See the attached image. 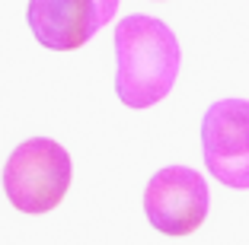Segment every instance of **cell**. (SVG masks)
<instances>
[{
  "label": "cell",
  "mask_w": 249,
  "mask_h": 245,
  "mask_svg": "<svg viewBox=\"0 0 249 245\" xmlns=\"http://www.w3.org/2000/svg\"><path fill=\"white\" fill-rule=\"evenodd\" d=\"M179 42L157 16H124L115 26V93L128 108H150L179 77Z\"/></svg>",
  "instance_id": "cell-1"
},
{
  "label": "cell",
  "mask_w": 249,
  "mask_h": 245,
  "mask_svg": "<svg viewBox=\"0 0 249 245\" xmlns=\"http://www.w3.org/2000/svg\"><path fill=\"white\" fill-rule=\"evenodd\" d=\"M71 188V156L58 140L32 137L10 153L3 166L7 201L22 213H48Z\"/></svg>",
  "instance_id": "cell-2"
},
{
  "label": "cell",
  "mask_w": 249,
  "mask_h": 245,
  "mask_svg": "<svg viewBox=\"0 0 249 245\" xmlns=\"http://www.w3.org/2000/svg\"><path fill=\"white\" fill-rule=\"evenodd\" d=\"M144 213L163 236H192L208 216V185L189 166H166L147 181Z\"/></svg>",
  "instance_id": "cell-3"
},
{
  "label": "cell",
  "mask_w": 249,
  "mask_h": 245,
  "mask_svg": "<svg viewBox=\"0 0 249 245\" xmlns=\"http://www.w3.org/2000/svg\"><path fill=\"white\" fill-rule=\"evenodd\" d=\"M205 166L220 185L249 188V102L220 99L201 121Z\"/></svg>",
  "instance_id": "cell-4"
},
{
  "label": "cell",
  "mask_w": 249,
  "mask_h": 245,
  "mask_svg": "<svg viewBox=\"0 0 249 245\" xmlns=\"http://www.w3.org/2000/svg\"><path fill=\"white\" fill-rule=\"evenodd\" d=\"M118 0H29L26 19L38 45L77 51L115 16Z\"/></svg>",
  "instance_id": "cell-5"
}]
</instances>
